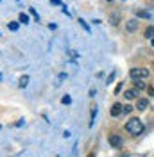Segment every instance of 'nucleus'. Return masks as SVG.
Instances as JSON below:
<instances>
[{
    "mask_svg": "<svg viewBox=\"0 0 154 157\" xmlns=\"http://www.w3.org/2000/svg\"><path fill=\"white\" fill-rule=\"evenodd\" d=\"M125 130L133 136H140L144 132V121L140 118H131L127 123H125Z\"/></svg>",
    "mask_w": 154,
    "mask_h": 157,
    "instance_id": "1",
    "label": "nucleus"
},
{
    "mask_svg": "<svg viewBox=\"0 0 154 157\" xmlns=\"http://www.w3.org/2000/svg\"><path fill=\"white\" fill-rule=\"evenodd\" d=\"M129 75H131L133 80H135V78H147L149 77V70H145V68H131Z\"/></svg>",
    "mask_w": 154,
    "mask_h": 157,
    "instance_id": "2",
    "label": "nucleus"
},
{
    "mask_svg": "<svg viewBox=\"0 0 154 157\" xmlns=\"http://www.w3.org/2000/svg\"><path fill=\"white\" fill-rule=\"evenodd\" d=\"M109 145L113 148H120L122 147V136H118V134H111L109 136Z\"/></svg>",
    "mask_w": 154,
    "mask_h": 157,
    "instance_id": "3",
    "label": "nucleus"
},
{
    "mask_svg": "<svg viewBox=\"0 0 154 157\" xmlns=\"http://www.w3.org/2000/svg\"><path fill=\"white\" fill-rule=\"evenodd\" d=\"M138 102H136V109L138 111H145V109L149 107V100L147 98H136Z\"/></svg>",
    "mask_w": 154,
    "mask_h": 157,
    "instance_id": "4",
    "label": "nucleus"
},
{
    "mask_svg": "<svg viewBox=\"0 0 154 157\" xmlns=\"http://www.w3.org/2000/svg\"><path fill=\"white\" fill-rule=\"evenodd\" d=\"M122 113H124V105H122V104H115V105L111 107V116L116 118V116H120Z\"/></svg>",
    "mask_w": 154,
    "mask_h": 157,
    "instance_id": "5",
    "label": "nucleus"
},
{
    "mask_svg": "<svg viewBox=\"0 0 154 157\" xmlns=\"http://www.w3.org/2000/svg\"><path fill=\"white\" fill-rule=\"evenodd\" d=\"M125 29H127V32H135L138 29V21L136 20H127L125 21Z\"/></svg>",
    "mask_w": 154,
    "mask_h": 157,
    "instance_id": "6",
    "label": "nucleus"
},
{
    "mask_svg": "<svg viewBox=\"0 0 154 157\" xmlns=\"http://www.w3.org/2000/svg\"><path fill=\"white\" fill-rule=\"evenodd\" d=\"M125 98H127V100H135V98H138V89L136 88L127 89V91H125Z\"/></svg>",
    "mask_w": 154,
    "mask_h": 157,
    "instance_id": "7",
    "label": "nucleus"
},
{
    "mask_svg": "<svg viewBox=\"0 0 154 157\" xmlns=\"http://www.w3.org/2000/svg\"><path fill=\"white\" fill-rule=\"evenodd\" d=\"M136 16H138V18L151 20V13H149V11H136Z\"/></svg>",
    "mask_w": 154,
    "mask_h": 157,
    "instance_id": "8",
    "label": "nucleus"
},
{
    "mask_svg": "<svg viewBox=\"0 0 154 157\" xmlns=\"http://www.w3.org/2000/svg\"><path fill=\"white\" fill-rule=\"evenodd\" d=\"M135 88H136V89H145L144 78H135Z\"/></svg>",
    "mask_w": 154,
    "mask_h": 157,
    "instance_id": "9",
    "label": "nucleus"
},
{
    "mask_svg": "<svg viewBox=\"0 0 154 157\" xmlns=\"http://www.w3.org/2000/svg\"><path fill=\"white\" fill-rule=\"evenodd\" d=\"M118 20H120V14H118V13H115V14H111L109 21H111V25H118Z\"/></svg>",
    "mask_w": 154,
    "mask_h": 157,
    "instance_id": "10",
    "label": "nucleus"
},
{
    "mask_svg": "<svg viewBox=\"0 0 154 157\" xmlns=\"http://www.w3.org/2000/svg\"><path fill=\"white\" fill-rule=\"evenodd\" d=\"M145 38H149V39L154 38V27H147L145 29Z\"/></svg>",
    "mask_w": 154,
    "mask_h": 157,
    "instance_id": "11",
    "label": "nucleus"
},
{
    "mask_svg": "<svg viewBox=\"0 0 154 157\" xmlns=\"http://www.w3.org/2000/svg\"><path fill=\"white\" fill-rule=\"evenodd\" d=\"M27 84H29V77H27V75H23V77L20 78V88H25Z\"/></svg>",
    "mask_w": 154,
    "mask_h": 157,
    "instance_id": "12",
    "label": "nucleus"
},
{
    "mask_svg": "<svg viewBox=\"0 0 154 157\" xmlns=\"http://www.w3.org/2000/svg\"><path fill=\"white\" fill-rule=\"evenodd\" d=\"M18 20H20V21H22V23H29V16H27L25 13H22V14H20V16H18Z\"/></svg>",
    "mask_w": 154,
    "mask_h": 157,
    "instance_id": "13",
    "label": "nucleus"
},
{
    "mask_svg": "<svg viewBox=\"0 0 154 157\" xmlns=\"http://www.w3.org/2000/svg\"><path fill=\"white\" fill-rule=\"evenodd\" d=\"M61 102H63V104H65V105H68V104H72V98L68 97V95H65V97L61 98Z\"/></svg>",
    "mask_w": 154,
    "mask_h": 157,
    "instance_id": "14",
    "label": "nucleus"
},
{
    "mask_svg": "<svg viewBox=\"0 0 154 157\" xmlns=\"http://www.w3.org/2000/svg\"><path fill=\"white\" fill-rule=\"evenodd\" d=\"M7 27H9V30H18V23L16 21H11Z\"/></svg>",
    "mask_w": 154,
    "mask_h": 157,
    "instance_id": "15",
    "label": "nucleus"
},
{
    "mask_svg": "<svg viewBox=\"0 0 154 157\" xmlns=\"http://www.w3.org/2000/svg\"><path fill=\"white\" fill-rule=\"evenodd\" d=\"M29 13H30V14H32V16H34V20H36V21H38V20H39L38 13H36V11H34V7H30V9H29Z\"/></svg>",
    "mask_w": 154,
    "mask_h": 157,
    "instance_id": "16",
    "label": "nucleus"
},
{
    "mask_svg": "<svg viewBox=\"0 0 154 157\" xmlns=\"http://www.w3.org/2000/svg\"><path fill=\"white\" fill-rule=\"evenodd\" d=\"M131 111H133V105H129V104H127V105H124V113H125V114H129Z\"/></svg>",
    "mask_w": 154,
    "mask_h": 157,
    "instance_id": "17",
    "label": "nucleus"
},
{
    "mask_svg": "<svg viewBox=\"0 0 154 157\" xmlns=\"http://www.w3.org/2000/svg\"><path fill=\"white\" fill-rule=\"evenodd\" d=\"M79 23H81V25H83V27L86 29V32H90V27H88V23L84 21V20H79Z\"/></svg>",
    "mask_w": 154,
    "mask_h": 157,
    "instance_id": "18",
    "label": "nucleus"
},
{
    "mask_svg": "<svg viewBox=\"0 0 154 157\" xmlns=\"http://www.w3.org/2000/svg\"><path fill=\"white\" fill-rule=\"evenodd\" d=\"M50 4H54V6H63L61 0H50Z\"/></svg>",
    "mask_w": 154,
    "mask_h": 157,
    "instance_id": "19",
    "label": "nucleus"
},
{
    "mask_svg": "<svg viewBox=\"0 0 154 157\" xmlns=\"http://www.w3.org/2000/svg\"><path fill=\"white\" fill-rule=\"evenodd\" d=\"M120 91H122V82H120V84H118V86H116L115 93H116V95H118V93H120Z\"/></svg>",
    "mask_w": 154,
    "mask_h": 157,
    "instance_id": "20",
    "label": "nucleus"
},
{
    "mask_svg": "<svg viewBox=\"0 0 154 157\" xmlns=\"http://www.w3.org/2000/svg\"><path fill=\"white\" fill-rule=\"evenodd\" d=\"M147 91H149V95H151V97H154V88H152V86H151V88H147Z\"/></svg>",
    "mask_w": 154,
    "mask_h": 157,
    "instance_id": "21",
    "label": "nucleus"
},
{
    "mask_svg": "<svg viewBox=\"0 0 154 157\" xmlns=\"http://www.w3.org/2000/svg\"><path fill=\"white\" fill-rule=\"evenodd\" d=\"M88 157H95V154H93V152H91V154H90V155H88Z\"/></svg>",
    "mask_w": 154,
    "mask_h": 157,
    "instance_id": "22",
    "label": "nucleus"
},
{
    "mask_svg": "<svg viewBox=\"0 0 154 157\" xmlns=\"http://www.w3.org/2000/svg\"><path fill=\"white\" fill-rule=\"evenodd\" d=\"M106 2H113V0H106Z\"/></svg>",
    "mask_w": 154,
    "mask_h": 157,
    "instance_id": "23",
    "label": "nucleus"
}]
</instances>
